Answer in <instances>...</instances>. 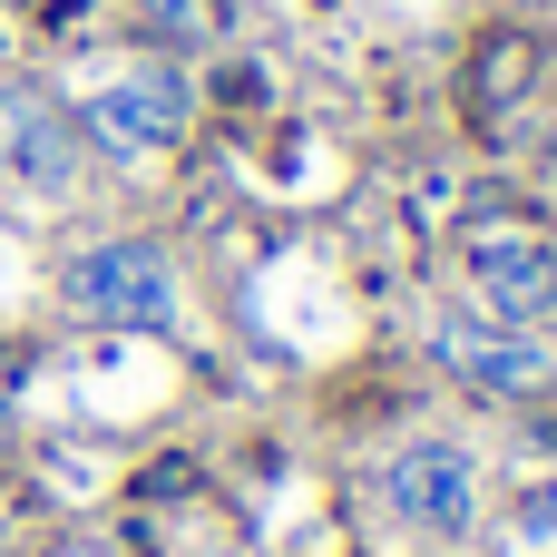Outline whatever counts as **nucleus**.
I'll use <instances>...</instances> for the list:
<instances>
[{
  "label": "nucleus",
  "instance_id": "7",
  "mask_svg": "<svg viewBox=\"0 0 557 557\" xmlns=\"http://www.w3.org/2000/svg\"><path fill=\"white\" fill-rule=\"evenodd\" d=\"M519 539H539V548H557V470L519 499Z\"/></svg>",
  "mask_w": 557,
  "mask_h": 557
},
{
  "label": "nucleus",
  "instance_id": "6",
  "mask_svg": "<svg viewBox=\"0 0 557 557\" xmlns=\"http://www.w3.org/2000/svg\"><path fill=\"white\" fill-rule=\"evenodd\" d=\"M431 352H441V372H460V382L490 392V401H529V392H548V352H539L519 323L441 313V323H431Z\"/></svg>",
  "mask_w": 557,
  "mask_h": 557
},
{
  "label": "nucleus",
  "instance_id": "8",
  "mask_svg": "<svg viewBox=\"0 0 557 557\" xmlns=\"http://www.w3.org/2000/svg\"><path fill=\"white\" fill-rule=\"evenodd\" d=\"M0 431H10V411H0Z\"/></svg>",
  "mask_w": 557,
  "mask_h": 557
},
{
  "label": "nucleus",
  "instance_id": "1",
  "mask_svg": "<svg viewBox=\"0 0 557 557\" xmlns=\"http://www.w3.org/2000/svg\"><path fill=\"white\" fill-rule=\"evenodd\" d=\"M69 313L108 333H166L176 323V264L147 235H108L69 264Z\"/></svg>",
  "mask_w": 557,
  "mask_h": 557
},
{
  "label": "nucleus",
  "instance_id": "5",
  "mask_svg": "<svg viewBox=\"0 0 557 557\" xmlns=\"http://www.w3.org/2000/svg\"><path fill=\"white\" fill-rule=\"evenodd\" d=\"M470 294H480L490 323H519V333H529L539 313H557V245L529 235V225L470 235Z\"/></svg>",
  "mask_w": 557,
  "mask_h": 557
},
{
  "label": "nucleus",
  "instance_id": "3",
  "mask_svg": "<svg viewBox=\"0 0 557 557\" xmlns=\"http://www.w3.org/2000/svg\"><path fill=\"white\" fill-rule=\"evenodd\" d=\"M382 499L401 529H431V539H460L480 519V460L460 441H401L392 470H382Z\"/></svg>",
  "mask_w": 557,
  "mask_h": 557
},
{
  "label": "nucleus",
  "instance_id": "2",
  "mask_svg": "<svg viewBox=\"0 0 557 557\" xmlns=\"http://www.w3.org/2000/svg\"><path fill=\"white\" fill-rule=\"evenodd\" d=\"M78 137L108 157H166L186 137V78L176 69H117L78 98Z\"/></svg>",
  "mask_w": 557,
  "mask_h": 557
},
{
  "label": "nucleus",
  "instance_id": "4",
  "mask_svg": "<svg viewBox=\"0 0 557 557\" xmlns=\"http://www.w3.org/2000/svg\"><path fill=\"white\" fill-rule=\"evenodd\" d=\"M0 186H29V196L78 186V117L29 78H0Z\"/></svg>",
  "mask_w": 557,
  "mask_h": 557
}]
</instances>
